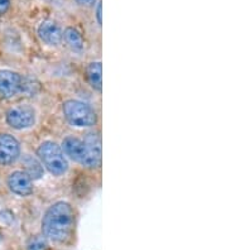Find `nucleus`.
Returning <instances> with one entry per match:
<instances>
[{"label": "nucleus", "instance_id": "4468645a", "mask_svg": "<svg viewBox=\"0 0 227 250\" xmlns=\"http://www.w3.org/2000/svg\"><path fill=\"white\" fill-rule=\"evenodd\" d=\"M48 249V241L44 235H36L28 241L27 250H47Z\"/></svg>", "mask_w": 227, "mask_h": 250}, {"label": "nucleus", "instance_id": "1a4fd4ad", "mask_svg": "<svg viewBox=\"0 0 227 250\" xmlns=\"http://www.w3.org/2000/svg\"><path fill=\"white\" fill-rule=\"evenodd\" d=\"M38 36L43 42H45L49 46H57L62 41L63 34H62V31L56 21H44L38 27Z\"/></svg>", "mask_w": 227, "mask_h": 250}, {"label": "nucleus", "instance_id": "f03ea898", "mask_svg": "<svg viewBox=\"0 0 227 250\" xmlns=\"http://www.w3.org/2000/svg\"><path fill=\"white\" fill-rule=\"evenodd\" d=\"M37 156L41 159V163L53 176H62L68 169V162L63 150L55 142H43L37 149Z\"/></svg>", "mask_w": 227, "mask_h": 250}, {"label": "nucleus", "instance_id": "dca6fc26", "mask_svg": "<svg viewBox=\"0 0 227 250\" xmlns=\"http://www.w3.org/2000/svg\"><path fill=\"white\" fill-rule=\"evenodd\" d=\"M75 1L82 6H91L96 3V0H75Z\"/></svg>", "mask_w": 227, "mask_h": 250}, {"label": "nucleus", "instance_id": "f8f14e48", "mask_svg": "<svg viewBox=\"0 0 227 250\" xmlns=\"http://www.w3.org/2000/svg\"><path fill=\"white\" fill-rule=\"evenodd\" d=\"M90 150L91 156L94 157L97 162H101V139L97 134H88L83 141Z\"/></svg>", "mask_w": 227, "mask_h": 250}, {"label": "nucleus", "instance_id": "20e7f679", "mask_svg": "<svg viewBox=\"0 0 227 250\" xmlns=\"http://www.w3.org/2000/svg\"><path fill=\"white\" fill-rule=\"evenodd\" d=\"M62 150L64 156H68L72 161L81 163L86 167L95 168L100 166V162H97L91 156L90 150L83 141L76 137H67L62 143Z\"/></svg>", "mask_w": 227, "mask_h": 250}, {"label": "nucleus", "instance_id": "423d86ee", "mask_svg": "<svg viewBox=\"0 0 227 250\" xmlns=\"http://www.w3.org/2000/svg\"><path fill=\"white\" fill-rule=\"evenodd\" d=\"M24 77L18 72L10 70H0V98H14L19 92H23Z\"/></svg>", "mask_w": 227, "mask_h": 250}, {"label": "nucleus", "instance_id": "ddd939ff", "mask_svg": "<svg viewBox=\"0 0 227 250\" xmlns=\"http://www.w3.org/2000/svg\"><path fill=\"white\" fill-rule=\"evenodd\" d=\"M25 168H27L25 173L32 180H38V178H41L43 176V167L41 166L40 162L36 161L34 158H28L25 161Z\"/></svg>", "mask_w": 227, "mask_h": 250}, {"label": "nucleus", "instance_id": "9d476101", "mask_svg": "<svg viewBox=\"0 0 227 250\" xmlns=\"http://www.w3.org/2000/svg\"><path fill=\"white\" fill-rule=\"evenodd\" d=\"M87 80L91 87L96 91L103 89V71H101L100 62H92L87 67Z\"/></svg>", "mask_w": 227, "mask_h": 250}, {"label": "nucleus", "instance_id": "f3484780", "mask_svg": "<svg viewBox=\"0 0 227 250\" xmlns=\"http://www.w3.org/2000/svg\"><path fill=\"white\" fill-rule=\"evenodd\" d=\"M96 18H97V21H99V24L101 25V3H99V5H97Z\"/></svg>", "mask_w": 227, "mask_h": 250}, {"label": "nucleus", "instance_id": "2eb2a0df", "mask_svg": "<svg viewBox=\"0 0 227 250\" xmlns=\"http://www.w3.org/2000/svg\"><path fill=\"white\" fill-rule=\"evenodd\" d=\"M10 8V0H0V17L4 16Z\"/></svg>", "mask_w": 227, "mask_h": 250}, {"label": "nucleus", "instance_id": "0eeeda50", "mask_svg": "<svg viewBox=\"0 0 227 250\" xmlns=\"http://www.w3.org/2000/svg\"><path fill=\"white\" fill-rule=\"evenodd\" d=\"M21 154L18 141L10 134H0V165H12Z\"/></svg>", "mask_w": 227, "mask_h": 250}, {"label": "nucleus", "instance_id": "f257e3e1", "mask_svg": "<svg viewBox=\"0 0 227 250\" xmlns=\"http://www.w3.org/2000/svg\"><path fill=\"white\" fill-rule=\"evenodd\" d=\"M75 228V212L68 202H56L47 210L42 221L43 235L56 243L68 240Z\"/></svg>", "mask_w": 227, "mask_h": 250}, {"label": "nucleus", "instance_id": "9b49d317", "mask_svg": "<svg viewBox=\"0 0 227 250\" xmlns=\"http://www.w3.org/2000/svg\"><path fill=\"white\" fill-rule=\"evenodd\" d=\"M63 37L66 43L72 51L81 52L82 49H83V40H82L81 34H80L77 29H75V28H67L66 31H64Z\"/></svg>", "mask_w": 227, "mask_h": 250}, {"label": "nucleus", "instance_id": "39448f33", "mask_svg": "<svg viewBox=\"0 0 227 250\" xmlns=\"http://www.w3.org/2000/svg\"><path fill=\"white\" fill-rule=\"evenodd\" d=\"M6 123L17 130L28 129L36 123V111L33 107L28 105L15 106L6 114Z\"/></svg>", "mask_w": 227, "mask_h": 250}, {"label": "nucleus", "instance_id": "7ed1b4c3", "mask_svg": "<svg viewBox=\"0 0 227 250\" xmlns=\"http://www.w3.org/2000/svg\"><path fill=\"white\" fill-rule=\"evenodd\" d=\"M63 114L67 122L77 128H90L97 122L94 109L80 100H67L63 104Z\"/></svg>", "mask_w": 227, "mask_h": 250}, {"label": "nucleus", "instance_id": "6e6552de", "mask_svg": "<svg viewBox=\"0 0 227 250\" xmlns=\"http://www.w3.org/2000/svg\"><path fill=\"white\" fill-rule=\"evenodd\" d=\"M8 186L13 193L21 196V197L32 195V192H33L32 178L23 171L13 172L8 178Z\"/></svg>", "mask_w": 227, "mask_h": 250}]
</instances>
